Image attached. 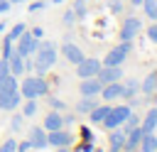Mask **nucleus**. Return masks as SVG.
<instances>
[{
  "label": "nucleus",
  "mask_w": 157,
  "mask_h": 152,
  "mask_svg": "<svg viewBox=\"0 0 157 152\" xmlns=\"http://www.w3.org/2000/svg\"><path fill=\"white\" fill-rule=\"evenodd\" d=\"M32 37L42 39V37H44V29H42V27H34V29H32Z\"/></svg>",
  "instance_id": "nucleus-38"
},
{
  "label": "nucleus",
  "mask_w": 157,
  "mask_h": 152,
  "mask_svg": "<svg viewBox=\"0 0 157 152\" xmlns=\"http://www.w3.org/2000/svg\"><path fill=\"white\" fill-rule=\"evenodd\" d=\"M74 15L86 17V0H74Z\"/></svg>",
  "instance_id": "nucleus-32"
},
{
  "label": "nucleus",
  "mask_w": 157,
  "mask_h": 152,
  "mask_svg": "<svg viewBox=\"0 0 157 152\" xmlns=\"http://www.w3.org/2000/svg\"><path fill=\"white\" fill-rule=\"evenodd\" d=\"M22 96H20V88L15 91H0V110H15L20 105Z\"/></svg>",
  "instance_id": "nucleus-10"
},
{
  "label": "nucleus",
  "mask_w": 157,
  "mask_h": 152,
  "mask_svg": "<svg viewBox=\"0 0 157 152\" xmlns=\"http://www.w3.org/2000/svg\"><path fill=\"white\" fill-rule=\"evenodd\" d=\"M140 127H142V132H155L157 130V108H150L145 113V118L140 120Z\"/></svg>",
  "instance_id": "nucleus-19"
},
{
  "label": "nucleus",
  "mask_w": 157,
  "mask_h": 152,
  "mask_svg": "<svg viewBox=\"0 0 157 152\" xmlns=\"http://www.w3.org/2000/svg\"><path fill=\"white\" fill-rule=\"evenodd\" d=\"M37 113V103H34V98H25V105H22V115L25 118H32Z\"/></svg>",
  "instance_id": "nucleus-26"
},
{
  "label": "nucleus",
  "mask_w": 157,
  "mask_h": 152,
  "mask_svg": "<svg viewBox=\"0 0 157 152\" xmlns=\"http://www.w3.org/2000/svg\"><path fill=\"white\" fill-rule=\"evenodd\" d=\"M7 64H10V74H12V76H22V74H25V56H22V54L12 51L10 59H7Z\"/></svg>",
  "instance_id": "nucleus-18"
},
{
  "label": "nucleus",
  "mask_w": 157,
  "mask_h": 152,
  "mask_svg": "<svg viewBox=\"0 0 157 152\" xmlns=\"http://www.w3.org/2000/svg\"><path fill=\"white\" fill-rule=\"evenodd\" d=\"M2 32H5V25H2V22H0V34H2Z\"/></svg>",
  "instance_id": "nucleus-44"
},
{
  "label": "nucleus",
  "mask_w": 157,
  "mask_h": 152,
  "mask_svg": "<svg viewBox=\"0 0 157 152\" xmlns=\"http://www.w3.org/2000/svg\"><path fill=\"white\" fill-rule=\"evenodd\" d=\"M7 10H10V2L7 0H0V15H5Z\"/></svg>",
  "instance_id": "nucleus-39"
},
{
  "label": "nucleus",
  "mask_w": 157,
  "mask_h": 152,
  "mask_svg": "<svg viewBox=\"0 0 157 152\" xmlns=\"http://www.w3.org/2000/svg\"><path fill=\"white\" fill-rule=\"evenodd\" d=\"M142 127L137 125V127H132V130H128L125 132V145H123V150L125 152H137V147H140V140H142Z\"/></svg>",
  "instance_id": "nucleus-12"
},
{
  "label": "nucleus",
  "mask_w": 157,
  "mask_h": 152,
  "mask_svg": "<svg viewBox=\"0 0 157 152\" xmlns=\"http://www.w3.org/2000/svg\"><path fill=\"white\" fill-rule=\"evenodd\" d=\"M25 29H27V27H25V22H17V25H12V29L7 32V39H12V42H15V39H17V37H20Z\"/></svg>",
  "instance_id": "nucleus-29"
},
{
  "label": "nucleus",
  "mask_w": 157,
  "mask_h": 152,
  "mask_svg": "<svg viewBox=\"0 0 157 152\" xmlns=\"http://www.w3.org/2000/svg\"><path fill=\"white\" fill-rule=\"evenodd\" d=\"M137 150H140V152H157V135H155V132H145Z\"/></svg>",
  "instance_id": "nucleus-21"
},
{
  "label": "nucleus",
  "mask_w": 157,
  "mask_h": 152,
  "mask_svg": "<svg viewBox=\"0 0 157 152\" xmlns=\"http://www.w3.org/2000/svg\"><path fill=\"white\" fill-rule=\"evenodd\" d=\"M15 42H17V49H15V51L22 54V56H32V54L37 51V44H39V39L32 37V32H27V29H25Z\"/></svg>",
  "instance_id": "nucleus-6"
},
{
  "label": "nucleus",
  "mask_w": 157,
  "mask_h": 152,
  "mask_svg": "<svg viewBox=\"0 0 157 152\" xmlns=\"http://www.w3.org/2000/svg\"><path fill=\"white\" fill-rule=\"evenodd\" d=\"M56 150H59V152H69V147H56Z\"/></svg>",
  "instance_id": "nucleus-42"
},
{
  "label": "nucleus",
  "mask_w": 157,
  "mask_h": 152,
  "mask_svg": "<svg viewBox=\"0 0 157 152\" xmlns=\"http://www.w3.org/2000/svg\"><path fill=\"white\" fill-rule=\"evenodd\" d=\"M42 7H44V2H42V0H37V2H32V5H29V10H32V12H34V10H42Z\"/></svg>",
  "instance_id": "nucleus-40"
},
{
  "label": "nucleus",
  "mask_w": 157,
  "mask_h": 152,
  "mask_svg": "<svg viewBox=\"0 0 157 152\" xmlns=\"http://www.w3.org/2000/svg\"><path fill=\"white\" fill-rule=\"evenodd\" d=\"M110 10H113V12H120V2H115V0H110Z\"/></svg>",
  "instance_id": "nucleus-41"
},
{
  "label": "nucleus",
  "mask_w": 157,
  "mask_h": 152,
  "mask_svg": "<svg viewBox=\"0 0 157 152\" xmlns=\"http://www.w3.org/2000/svg\"><path fill=\"white\" fill-rule=\"evenodd\" d=\"M108 152H123V145H125V130L123 127H113L110 135H108Z\"/></svg>",
  "instance_id": "nucleus-16"
},
{
  "label": "nucleus",
  "mask_w": 157,
  "mask_h": 152,
  "mask_svg": "<svg viewBox=\"0 0 157 152\" xmlns=\"http://www.w3.org/2000/svg\"><path fill=\"white\" fill-rule=\"evenodd\" d=\"M76 20H78V17L74 15V10H66V12H64V17H61V22H64L66 27H71V25H74Z\"/></svg>",
  "instance_id": "nucleus-33"
},
{
  "label": "nucleus",
  "mask_w": 157,
  "mask_h": 152,
  "mask_svg": "<svg viewBox=\"0 0 157 152\" xmlns=\"http://www.w3.org/2000/svg\"><path fill=\"white\" fill-rule=\"evenodd\" d=\"M29 147H34V150H44L47 147V130L44 127H39V125H34V127H29Z\"/></svg>",
  "instance_id": "nucleus-14"
},
{
  "label": "nucleus",
  "mask_w": 157,
  "mask_h": 152,
  "mask_svg": "<svg viewBox=\"0 0 157 152\" xmlns=\"http://www.w3.org/2000/svg\"><path fill=\"white\" fill-rule=\"evenodd\" d=\"M0 152H17V140H15V137H7V140L0 145Z\"/></svg>",
  "instance_id": "nucleus-31"
},
{
  "label": "nucleus",
  "mask_w": 157,
  "mask_h": 152,
  "mask_svg": "<svg viewBox=\"0 0 157 152\" xmlns=\"http://www.w3.org/2000/svg\"><path fill=\"white\" fill-rule=\"evenodd\" d=\"M47 101H49V105H52L54 110H64V108H66L64 101H59V98H54V96H47Z\"/></svg>",
  "instance_id": "nucleus-34"
},
{
  "label": "nucleus",
  "mask_w": 157,
  "mask_h": 152,
  "mask_svg": "<svg viewBox=\"0 0 157 152\" xmlns=\"http://www.w3.org/2000/svg\"><path fill=\"white\" fill-rule=\"evenodd\" d=\"M96 78H98L103 86H105V83H113V81H120V78H123V69H120V66H105V64H101Z\"/></svg>",
  "instance_id": "nucleus-8"
},
{
  "label": "nucleus",
  "mask_w": 157,
  "mask_h": 152,
  "mask_svg": "<svg viewBox=\"0 0 157 152\" xmlns=\"http://www.w3.org/2000/svg\"><path fill=\"white\" fill-rule=\"evenodd\" d=\"M101 98H103L105 103H110V101H118V98H123V83H120V81L105 83V86L101 88Z\"/></svg>",
  "instance_id": "nucleus-13"
},
{
  "label": "nucleus",
  "mask_w": 157,
  "mask_h": 152,
  "mask_svg": "<svg viewBox=\"0 0 157 152\" xmlns=\"http://www.w3.org/2000/svg\"><path fill=\"white\" fill-rule=\"evenodd\" d=\"M130 51H132V44L120 39V44H118V47H113V49L105 54L103 64H105V66H120V64L128 59V54H130Z\"/></svg>",
  "instance_id": "nucleus-4"
},
{
  "label": "nucleus",
  "mask_w": 157,
  "mask_h": 152,
  "mask_svg": "<svg viewBox=\"0 0 157 152\" xmlns=\"http://www.w3.org/2000/svg\"><path fill=\"white\" fill-rule=\"evenodd\" d=\"M7 2H10V5H15V2H25V0H7Z\"/></svg>",
  "instance_id": "nucleus-43"
},
{
  "label": "nucleus",
  "mask_w": 157,
  "mask_h": 152,
  "mask_svg": "<svg viewBox=\"0 0 157 152\" xmlns=\"http://www.w3.org/2000/svg\"><path fill=\"white\" fill-rule=\"evenodd\" d=\"M22 118H25V115H15V118H12V130H20V125H22Z\"/></svg>",
  "instance_id": "nucleus-36"
},
{
  "label": "nucleus",
  "mask_w": 157,
  "mask_h": 152,
  "mask_svg": "<svg viewBox=\"0 0 157 152\" xmlns=\"http://www.w3.org/2000/svg\"><path fill=\"white\" fill-rule=\"evenodd\" d=\"M130 2H132V5H140V2H142V0H130Z\"/></svg>",
  "instance_id": "nucleus-45"
},
{
  "label": "nucleus",
  "mask_w": 157,
  "mask_h": 152,
  "mask_svg": "<svg viewBox=\"0 0 157 152\" xmlns=\"http://www.w3.org/2000/svg\"><path fill=\"white\" fill-rule=\"evenodd\" d=\"M108 110H110V105H108V103H103V105H96V108L88 113V120H91V123H103V118L108 115Z\"/></svg>",
  "instance_id": "nucleus-22"
},
{
  "label": "nucleus",
  "mask_w": 157,
  "mask_h": 152,
  "mask_svg": "<svg viewBox=\"0 0 157 152\" xmlns=\"http://www.w3.org/2000/svg\"><path fill=\"white\" fill-rule=\"evenodd\" d=\"M147 39H150L152 44H157V22H152V25L147 27Z\"/></svg>",
  "instance_id": "nucleus-35"
},
{
  "label": "nucleus",
  "mask_w": 157,
  "mask_h": 152,
  "mask_svg": "<svg viewBox=\"0 0 157 152\" xmlns=\"http://www.w3.org/2000/svg\"><path fill=\"white\" fill-rule=\"evenodd\" d=\"M140 29H142V22L137 17H125L123 20V27H120V39L123 42H132Z\"/></svg>",
  "instance_id": "nucleus-7"
},
{
  "label": "nucleus",
  "mask_w": 157,
  "mask_h": 152,
  "mask_svg": "<svg viewBox=\"0 0 157 152\" xmlns=\"http://www.w3.org/2000/svg\"><path fill=\"white\" fill-rule=\"evenodd\" d=\"M155 91H157V83H155Z\"/></svg>",
  "instance_id": "nucleus-46"
},
{
  "label": "nucleus",
  "mask_w": 157,
  "mask_h": 152,
  "mask_svg": "<svg viewBox=\"0 0 157 152\" xmlns=\"http://www.w3.org/2000/svg\"><path fill=\"white\" fill-rule=\"evenodd\" d=\"M130 113H132V108H130V105H110V110H108V115L103 118V123H101V125H105V130L120 127V125H123V120H125Z\"/></svg>",
  "instance_id": "nucleus-3"
},
{
  "label": "nucleus",
  "mask_w": 157,
  "mask_h": 152,
  "mask_svg": "<svg viewBox=\"0 0 157 152\" xmlns=\"http://www.w3.org/2000/svg\"><path fill=\"white\" fill-rule=\"evenodd\" d=\"M140 5H142V10H145L147 17H152V20L157 17V0H142Z\"/></svg>",
  "instance_id": "nucleus-25"
},
{
  "label": "nucleus",
  "mask_w": 157,
  "mask_h": 152,
  "mask_svg": "<svg viewBox=\"0 0 157 152\" xmlns=\"http://www.w3.org/2000/svg\"><path fill=\"white\" fill-rule=\"evenodd\" d=\"M101 88H103V83H101L96 76L81 78V83H78V93H81V96H101Z\"/></svg>",
  "instance_id": "nucleus-11"
},
{
  "label": "nucleus",
  "mask_w": 157,
  "mask_h": 152,
  "mask_svg": "<svg viewBox=\"0 0 157 152\" xmlns=\"http://www.w3.org/2000/svg\"><path fill=\"white\" fill-rule=\"evenodd\" d=\"M34 59V69H37V74L42 76V74H47L54 64H56V59H59V54H56V44L54 42H44V39H39V44H37V51L32 54Z\"/></svg>",
  "instance_id": "nucleus-1"
},
{
  "label": "nucleus",
  "mask_w": 157,
  "mask_h": 152,
  "mask_svg": "<svg viewBox=\"0 0 157 152\" xmlns=\"http://www.w3.org/2000/svg\"><path fill=\"white\" fill-rule=\"evenodd\" d=\"M15 51V47H12V39H2V47H0V59H10V54Z\"/></svg>",
  "instance_id": "nucleus-27"
},
{
  "label": "nucleus",
  "mask_w": 157,
  "mask_h": 152,
  "mask_svg": "<svg viewBox=\"0 0 157 152\" xmlns=\"http://www.w3.org/2000/svg\"><path fill=\"white\" fill-rule=\"evenodd\" d=\"M96 105H98L96 96H81V101L76 103V113H78V115H88Z\"/></svg>",
  "instance_id": "nucleus-20"
},
{
  "label": "nucleus",
  "mask_w": 157,
  "mask_h": 152,
  "mask_svg": "<svg viewBox=\"0 0 157 152\" xmlns=\"http://www.w3.org/2000/svg\"><path fill=\"white\" fill-rule=\"evenodd\" d=\"M17 88H20V96L22 98H39V96H47L49 93V83L44 81V76H25L22 78V83H17Z\"/></svg>",
  "instance_id": "nucleus-2"
},
{
  "label": "nucleus",
  "mask_w": 157,
  "mask_h": 152,
  "mask_svg": "<svg viewBox=\"0 0 157 152\" xmlns=\"http://www.w3.org/2000/svg\"><path fill=\"white\" fill-rule=\"evenodd\" d=\"M155 22H157V17H155Z\"/></svg>",
  "instance_id": "nucleus-47"
},
{
  "label": "nucleus",
  "mask_w": 157,
  "mask_h": 152,
  "mask_svg": "<svg viewBox=\"0 0 157 152\" xmlns=\"http://www.w3.org/2000/svg\"><path fill=\"white\" fill-rule=\"evenodd\" d=\"M61 56H64L66 61H71V64H78V61L83 59V51H81L74 42H69V39H66V42L61 44Z\"/></svg>",
  "instance_id": "nucleus-15"
},
{
  "label": "nucleus",
  "mask_w": 157,
  "mask_h": 152,
  "mask_svg": "<svg viewBox=\"0 0 157 152\" xmlns=\"http://www.w3.org/2000/svg\"><path fill=\"white\" fill-rule=\"evenodd\" d=\"M29 150V140H25V142H17V152H27Z\"/></svg>",
  "instance_id": "nucleus-37"
},
{
  "label": "nucleus",
  "mask_w": 157,
  "mask_h": 152,
  "mask_svg": "<svg viewBox=\"0 0 157 152\" xmlns=\"http://www.w3.org/2000/svg\"><path fill=\"white\" fill-rule=\"evenodd\" d=\"M101 64H103V61L96 59V56H83V59L76 64V76H78V78H91V76L98 74Z\"/></svg>",
  "instance_id": "nucleus-5"
},
{
  "label": "nucleus",
  "mask_w": 157,
  "mask_h": 152,
  "mask_svg": "<svg viewBox=\"0 0 157 152\" xmlns=\"http://www.w3.org/2000/svg\"><path fill=\"white\" fill-rule=\"evenodd\" d=\"M74 142V137H71V132H66V130H49L47 132V145H52V147H69Z\"/></svg>",
  "instance_id": "nucleus-9"
},
{
  "label": "nucleus",
  "mask_w": 157,
  "mask_h": 152,
  "mask_svg": "<svg viewBox=\"0 0 157 152\" xmlns=\"http://www.w3.org/2000/svg\"><path fill=\"white\" fill-rule=\"evenodd\" d=\"M155 83H157V71L147 74V78L140 83V91H142L145 96H152V93H155Z\"/></svg>",
  "instance_id": "nucleus-23"
},
{
  "label": "nucleus",
  "mask_w": 157,
  "mask_h": 152,
  "mask_svg": "<svg viewBox=\"0 0 157 152\" xmlns=\"http://www.w3.org/2000/svg\"><path fill=\"white\" fill-rule=\"evenodd\" d=\"M47 132L49 130H59V127H64V118H61V113L59 110H52V113H47L44 115V125H42Z\"/></svg>",
  "instance_id": "nucleus-17"
},
{
  "label": "nucleus",
  "mask_w": 157,
  "mask_h": 152,
  "mask_svg": "<svg viewBox=\"0 0 157 152\" xmlns=\"http://www.w3.org/2000/svg\"><path fill=\"white\" fill-rule=\"evenodd\" d=\"M137 91H140L137 78H128V83H123V98H135Z\"/></svg>",
  "instance_id": "nucleus-24"
},
{
  "label": "nucleus",
  "mask_w": 157,
  "mask_h": 152,
  "mask_svg": "<svg viewBox=\"0 0 157 152\" xmlns=\"http://www.w3.org/2000/svg\"><path fill=\"white\" fill-rule=\"evenodd\" d=\"M15 88H17V76H12V74H10V76L0 83V91H15Z\"/></svg>",
  "instance_id": "nucleus-30"
},
{
  "label": "nucleus",
  "mask_w": 157,
  "mask_h": 152,
  "mask_svg": "<svg viewBox=\"0 0 157 152\" xmlns=\"http://www.w3.org/2000/svg\"><path fill=\"white\" fill-rule=\"evenodd\" d=\"M137 125H140V118H137L135 113H130V115H128V118L123 120V125H120V127H123V130L128 132V130H132V127H137Z\"/></svg>",
  "instance_id": "nucleus-28"
}]
</instances>
